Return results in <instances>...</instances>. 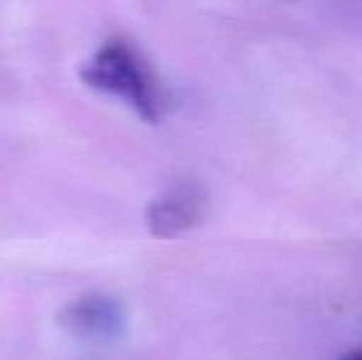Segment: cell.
<instances>
[{
    "label": "cell",
    "mask_w": 362,
    "mask_h": 360,
    "mask_svg": "<svg viewBox=\"0 0 362 360\" xmlns=\"http://www.w3.org/2000/svg\"><path fill=\"white\" fill-rule=\"evenodd\" d=\"M91 89L126 101L144 121H160L168 111V91L148 59L126 40L106 42L81 69Z\"/></svg>",
    "instance_id": "6da1fadb"
},
{
    "label": "cell",
    "mask_w": 362,
    "mask_h": 360,
    "mask_svg": "<svg viewBox=\"0 0 362 360\" xmlns=\"http://www.w3.org/2000/svg\"><path fill=\"white\" fill-rule=\"evenodd\" d=\"M207 195L197 182H177L158 195L146 210V225L151 235L170 240L190 232L205 220Z\"/></svg>",
    "instance_id": "7a4b0ae2"
},
{
    "label": "cell",
    "mask_w": 362,
    "mask_h": 360,
    "mask_svg": "<svg viewBox=\"0 0 362 360\" xmlns=\"http://www.w3.org/2000/svg\"><path fill=\"white\" fill-rule=\"evenodd\" d=\"M62 326L84 341H114L126 331V308L109 294H86L64 308Z\"/></svg>",
    "instance_id": "3957f363"
},
{
    "label": "cell",
    "mask_w": 362,
    "mask_h": 360,
    "mask_svg": "<svg viewBox=\"0 0 362 360\" xmlns=\"http://www.w3.org/2000/svg\"><path fill=\"white\" fill-rule=\"evenodd\" d=\"M340 360H362V346L360 348H353V351H348Z\"/></svg>",
    "instance_id": "277c9868"
}]
</instances>
